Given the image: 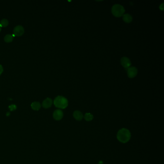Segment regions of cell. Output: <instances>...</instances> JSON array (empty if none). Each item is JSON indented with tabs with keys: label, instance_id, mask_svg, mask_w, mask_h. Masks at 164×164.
I'll return each mask as SVG.
<instances>
[{
	"label": "cell",
	"instance_id": "cell-6",
	"mask_svg": "<svg viewBox=\"0 0 164 164\" xmlns=\"http://www.w3.org/2000/svg\"><path fill=\"white\" fill-rule=\"evenodd\" d=\"M24 32V29L22 26H17L14 29V35L15 36H20L23 35Z\"/></svg>",
	"mask_w": 164,
	"mask_h": 164
},
{
	"label": "cell",
	"instance_id": "cell-8",
	"mask_svg": "<svg viewBox=\"0 0 164 164\" xmlns=\"http://www.w3.org/2000/svg\"><path fill=\"white\" fill-rule=\"evenodd\" d=\"M73 117L77 121H80L83 118V115L80 111L76 110L73 113Z\"/></svg>",
	"mask_w": 164,
	"mask_h": 164
},
{
	"label": "cell",
	"instance_id": "cell-14",
	"mask_svg": "<svg viewBox=\"0 0 164 164\" xmlns=\"http://www.w3.org/2000/svg\"><path fill=\"white\" fill-rule=\"evenodd\" d=\"M8 25V21L6 19H3L0 22V26L1 27H5Z\"/></svg>",
	"mask_w": 164,
	"mask_h": 164
},
{
	"label": "cell",
	"instance_id": "cell-3",
	"mask_svg": "<svg viewBox=\"0 0 164 164\" xmlns=\"http://www.w3.org/2000/svg\"><path fill=\"white\" fill-rule=\"evenodd\" d=\"M112 13L116 17H119L124 15L125 10L123 6L119 4L114 5L112 8Z\"/></svg>",
	"mask_w": 164,
	"mask_h": 164
},
{
	"label": "cell",
	"instance_id": "cell-11",
	"mask_svg": "<svg viewBox=\"0 0 164 164\" xmlns=\"http://www.w3.org/2000/svg\"><path fill=\"white\" fill-rule=\"evenodd\" d=\"M31 106L32 109H33L34 110H39L41 107L40 103L38 102H34L32 103Z\"/></svg>",
	"mask_w": 164,
	"mask_h": 164
},
{
	"label": "cell",
	"instance_id": "cell-4",
	"mask_svg": "<svg viewBox=\"0 0 164 164\" xmlns=\"http://www.w3.org/2000/svg\"><path fill=\"white\" fill-rule=\"evenodd\" d=\"M127 74L129 78H134L138 74V69L136 67H129L127 70Z\"/></svg>",
	"mask_w": 164,
	"mask_h": 164
},
{
	"label": "cell",
	"instance_id": "cell-12",
	"mask_svg": "<svg viewBox=\"0 0 164 164\" xmlns=\"http://www.w3.org/2000/svg\"><path fill=\"white\" fill-rule=\"evenodd\" d=\"M84 118L87 121H91L93 119V116L91 113H86L84 116Z\"/></svg>",
	"mask_w": 164,
	"mask_h": 164
},
{
	"label": "cell",
	"instance_id": "cell-5",
	"mask_svg": "<svg viewBox=\"0 0 164 164\" xmlns=\"http://www.w3.org/2000/svg\"><path fill=\"white\" fill-rule=\"evenodd\" d=\"M120 62L121 65L126 69V70H127L128 68L130 67L131 65L130 59L127 57H123L121 59Z\"/></svg>",
	"mask_w": 164,
	"mask_h": 164
},
{
	"label": "cell",
	"instance_id": "cell-7",
	"mask_svg": "<svg viewBox=\"0 0 164 164\" xmlns=\"http://www.w3.org/2000/svg\"><path fill=\"white\" fill-rule=\"evenodd\" d=\"M63 112L60 109H57L53 114V117L56 120H60L63 117Z\"/></svg>",
	"mask_w": 164,
	"mask_h": 164
},
{
	"label": "cell",
	"instance_id": "cell-18",
	"mask_svg": "<svg viewBox=\"0 0 164 164\" xmlns=\"http://www.w3.org/2000/svg\"><path fill=\"white\" fill-rule=\"evenodd\" d=\"M98 164H103V161H100L98 162Z\"/></svg>",
	"mask_w": 164,
	"mask_h": 164
},
{
	"label": "cell",
	"instance_id": "cell-10",
	"mask_svg": "<svg viewBox=\"0 0 164 164\" xmlns=\"http://www.w3.org/2000/svg\"><path fill=\"white\" fill-rule=\"evenodd\" d=\"M122 16H123V21L126 23H129L132 21V16L128 14H124Z\"/></svg>",
	"mask_w": 164,
	"mask_h": 164
},
{
	"label": "cell",
	"instance_id": "cell-13",
	"mask_svg": "<svg viewBox=\"0 0 164 164\" xmlns=\"http://www.w3.org/2000/svg\"><path fill=\"white\" fill-rule=\"evenodd\" d=\"M15 35H11V34H7L5 37V41L6 42H10L11 41H13L14 37Z\"/></svg>",
	"mask_w": 164,
	"mask_h": 164
},
{
	"label": "cell",
	"instance_id": "cell-1",
	"mask_svg": "<svg viewBox=\"0 0 164 164\" xmlns=\"http://www.w3.org/2000/svg\"><path fill=\"white\" fill-rule=\"evenodd\" d=\"M117 137L120 142L125 144L128 143L131 138V133L127 128H121L118 130Z\"/></svg>",
	"mask_w": 164,
	"mask_h": 164
},
{
	"label": "cell",
	"instance_id": "cell-20",
	"mask_svg": "<svg viewBox=\"0 0 164 164\" xmlns=\"http://www.w3.org/2000/svg\"><path fill=\"white\" fill-rule=\"evenodd\" d=\"M1 31V26H0V31Z\"/></svg>",
	"mask_w": 164,
	"mask_h": 164
},
{
	"label": "cell",
	"instance_id": "cell-2",
	"mask_svg": "<svg viewBox=\"0 0 164 164\" xmlns=\"http://www.w3.org/2000/svg\"><path fill=\"white\" fill-rule=\"evenodd\" d=\"M54 104L57 108L60 109H65L68 106V100L62 96H58L55 98L54 100Z\"/></svg>",
	"mask_w": 164,
	"mask_h": 164
},
{
	"label": "cell",
	"instance_id": "cell-19",
	"mask_svg": "<svg viewBox=\"0 0 164 164\" xmlns=\"http://www.w3.org/2000/svg\"><path fill=\"white\" fill-rule=\"evenodd\" d=\"M7 116H9V115H10V113H7Z\"/></svg>",
	"mask_w": 164,
	"mask_h": 164
},
{
	"label": "cell",
	"instance_id": "cell-16",
	"mask_svg": "<svg viewBox=\"0 0 164 164\" xmlns=\"http://www.w3.org/2000/svg\"><path fill=\"white\" fill-rule=\"evenodd\" d=\"M3 72V67L1 65H0V75H1V74Z\"/></svg>",
	"mask_w": 164,
	"mask_h": 164
},
{
	"label": "cell",
	"instance_id": "cell-15",
	"mask_svg": "<svg viewBox=\"0 0 164 164\" xmlns=\"http://www.w3.org/2000/svg\"><path fill=\"white\" fill-rule=\"evenodd\" d=\"M9 108L11 111H13V110H15L16 109V105H14V104H12V105H11L9 106Z\"/></svg>",
	"mask_w": 164,
	"mask_h": 164
},
{
	"label": "cell",
	"instance_id": "cell-17",
	"mask_svg": "<svg viewBox=\"0 0 164 164\" xmlns=\"http://www.w3.org/2000/svg\"><path fill=\"white\" fill-rule=\"evenodd\" d=\"M164 4H162V5L160 6V9L161 10H163L164 9Z\"/></svg>",
	"mask_w": 164,
	"mask_h": 164
},
{
	"label": "cell",
	"instance_id": "cell-9",
	"mask_svg": "<svg viewBox=\"0 0 164 164\" xmlns=\"http://www.w3.org/2000/svg\"><path fill=\"white\" fill-rule=\"evenodd\" d=\"M52 104V101L51 98H47L45 99L42 103V106L45 108L50 107Z\"/></svg>",
	"mask_w": 164,
	"mask_h": 164
}]
</instances>
